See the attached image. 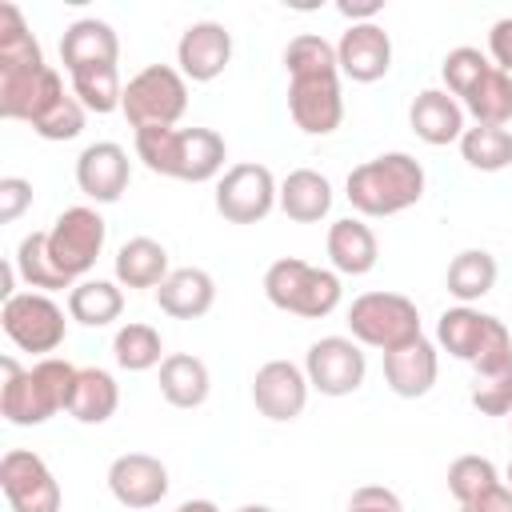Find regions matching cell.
I'll return each mask as SVG.
<instances>
[{
    "instance_id": "8fae6325",
    "label": "cell",
    "mask_w": 512,
    "mask_h": 512,
    "mask_svg": "<svg viewBox=\"0 0 512 512\" xmlns=\"http://www.w3.org/2000/svg\"><path fill=\"white\" fill-rule=\"evenodd\" d=\"M64 80L52 64H16L0 68V116L4 120H24L28 128L56 104L64 100Z\"/></svg>"
},
{
    "instance_id": "f907efd6",
    "label": "cell",
    "mask_w": 512,
    "mask_h": 512,
    "mask_svg": "<svg viewBox=\"0 0 512 512\" xmlns=\"http://www.w3.org/2000/svg\"><path fill=\"white\" fill-rule=\"evenodd\" d=\"M456 512H472V508H464V504H460V508H456Z\"/></svg>"
},
{
    "instance_id": "5bb4252c",
    "label": "cell",
    "mask_w": 512,
    "mask_h": 512,
    "mask_svg": "<svg viewBox=\"0 0 512 512\" xmlns=\"http://www.w3.org/2000/svg\"><path fill=\"white\" fill-rule=\"evenodd\" d=\"M308 376L300 364L292 360H268L256 368L252 376V404L260 408V416L276 420V424H288L304 412L308 404Z\"/></svg>"
},
{
    "instance_id": "ab89813d",
    "label": "cell",
    "mask_w": 512,
    "mask_h": 512,
    "mask_svg": "<svg viewBox=\"0 0 512 512\" xmlns=\"http://www.w3.org/2000/svg\"><path fill=\"white\" fill-rule=\"evenodd\" d=\"M84 112H88V108L68 92L64 100H56V104L32 124V132L44 136V140H76V136L84 132Z\"/></svg>"
},
{
    "instance_id": "681fc988",
    "label": "cell",
    "mask_w": 512,
    "mask_h": 512,
    "mask_svg": "<svg viewBox=\"0 0 512 512\" xmlns=\"http://www.w3.org/2000/svg\"><path fill=\"white\" fill-rule=\"evenodd\" d=\"M504 76H508V80H512V68H504Z\"/></svg>"
},
{
    "instance_id": "4fadbf2b",
    "label": "cell",
    "mask_w": 512,
    "mask_h": 512,
    "mask_svg": "<svg viewBox=\"0 0 512 512\" xmlns=\"http://www.w3.org/2000/svg\"><path fill=\"white\" fill-rule=\"evenodd\" d=\"M368 360L352 336H320L304 356V376L320 396H352L364 384Z\"/></svg>"
},
{
    "instance_id": "cb8c5ba5",
    "label": "cell",
    "mask_w": 512,
    "mask_h": 512,
    "mask_svg": "<svg viewBox=\"0 0 512 512\" xmlns=\"http://www.w3.org/2000/svg\"><path fill=\"white\" fill-rule=\"evenodd\" d=\"M328 260L340 276H364L376 268L380 260V244L372 236V228L356 216H344L328 228Z\"/></svg>"
},
{
    "instance_id": "b9f144b4",
    "label": "cell",
    "mask_w": 512,
    "mask_h": 512,
    "mask_svg": "<svg viewBox=\"0 0 512 512\" xmlns=\"http://www.w3.org/2000/svg\"><path fill=\"white\" fill-rule=\"evenodd\" d=\"M28 204H32V184L24 176H4L0 180V220L4 224L20 220Z\"/></svg>"
},
{
    "instance_id": "4dcf8cb0",
    "label": "cell",
    "mask_w": 512,
    "mask_h": 512,
    "mask_svg": "<svg viewBox=\"0 0 512 512\" xmlns=\"http://www.w3.org/2000/svg\"><path fill=\"white\" fill-rule=\"evenodd\" d=\"M120 312H124V292L112 280H80L68 292V316L84 328H104L120 320Z\"/></svg>"
},
{
    "instance_id": "d4e9b609",
    "label": "cell",
    "mask_w": 512,
    "mask_h": 512,
    "mask_svg": "<svg viewBox=\"0 0 512 512\" xmlns=\"http://www.w3.org/2000/svg\"><path fill=\"white\" fill-rule=\"evenodd\" d=\"M280 212L296 224H316L332 212V184L316 168H296L280 180Z\"/></svg>"
},
{
    "instance_id": "277c9868",
    "label": "cell",
    "mask_w": 512,
    "mask_h": 512,
    "mask_svg": "<svg viewBox=\"0 0 512 512\" xmlns=\"http://www.w3.org/2000/svg\"><path fill=\"white\" fill-rule=\"evenodd\" d=\"M264 296L272 308L300 316V320H324L340 308V276L328 268H316L300 256H280L264 272Z\"/></svg>"
},
{
    "instance_id": "8992f818",
    "label": "cell",
    "mask_w": 512,
    "mask_h": 512,
    "mask_svg": "<svg viewBox=\"0 0 512 512\" xmlns=\"http://www.w3.org/2000/svg\"><path fill=\"white\" fill-rule=\"evenodd\" d=\"M124 120L140 128H176L188 112V80L172 64H148L124 84Z\"/></svg>"
},
{
    "instance_id": "603a6c76",
    "label": "cell",
    "mask_w": 512,
    "mask_h": 512,
    "mask_svg": "<svg viewBox=\"0 0 512 512\" xmlns=\"http://www.w3.org/2000/svg\"><path fill=\"white\" fill-rule=\"evenodd\" d=\"M156 304L172 320H200L216 304V280L204 268H172L156 288Z\"/></svg>"
},
{
    "instance_id": "9a60e30c",
    "label": "cell",
    "mask_w": 512,
    "mask_h": 512,
    "mask_svg": "<svg viewBox=\"0 0 512 512\" xmlns=\"http://www.w3.org/2000/svg\"><path fill=\"white\" fill-rule=\"evenodd\" d=\"M108 492L132 512L156 508L168 496V468L148 452H124L108 464Z\"/></svg>"
},
{
    "instance_id": "3957f363",
    "label": "cell",
    "mask_w": 512,
    "mask_h": 512,
    "mask_svg": "<svg viewBox=\"0 0 512 512\" xmlns=\"http://www.w3.org/2000/svg\"><path fill=\"white\" fill-rule=\"evenodd\" d=\"M348 204L360 216H396L424 196V168L408 152H384L348 172L344 184Z\"/></svg>"
},
{
    "instance_id": "52a82bcc",
    "label": "cell",
    "mask_w": 512,
    "mask_h": 512,
    "mask_svg": "<svg viewBox=\"0 0 512 512\" xmlns=\"http://www.w3.org/2000/svg\"><path fill=\"white\" fill-rule=\"evenodd\" d=\"M348 332L356 344L396 352L412 340H420V312L408 296L400 292H364L348 308Z\"/></svg>"
},
{
    "instance_id": "e575fe53",
    "label": "cell",
    "mask_w": 512,
    "mask_h": 512,
    "mask_svg": "<svg viewBox=\"0 0 512 512\" xmlns=\"http://www.w3.org/2000/svg\"><path fill=\"white\" fill-rule=\"evenodd\" d=\"M460 156H464L468 168H476V172H500V168L512 164V132H508V128H492V124L464 128V136H460Z\"/></svg>"
},
{
    "instance_id": "2e32d148",
    "label": "cell",
    "mask_w": 512,
    "mask_h": 512,
    "mask_svg": "<svg viewBox=\"0 0 512 512\" xmlns=\"http://www.w3.org/2000/svg\"><path fill=\"white\" fill-rule=\"evenodd\" d=\"M228 60H232V32L220 20H196L180 32L176 64H180L184 80L208 84L228 68Z\"/></svg>"
},
{
    "instance_id": "ac0fdd59",
    "label": "cell",
    "mask_w": 512,
    "mask_h": 512,
    "mask_svg": "<svg viewBox=\"0 0 512 512\" xmlns=\"http://www.w3.org/2000/svg\"><path fill=\"white\" fill-rule=\"evenodd\" d=\"M132 180V160L116 140H96L76 156V184L96 204H116Z\"/></svg>"
},
{
    "instance_id": "ba28073f",
    "label": "cell",
    "mask_w": 512,
    "mask_h": 512,
    "mask_svg": "<svg viewBox=\"0 0 512 512\" xmlns=\"http://www.w3.org/2000/svg\"><path fill=\"white\" fill-rule=\"evenodd\" d=\"M0 328L20 352H32L44 360L64 344L68 320L48 292H12L0 304Z\"/></svg>"
},
{
    "instance_id": "74e56055",
    "label": "cell",
    "mask_w": 512,
    "mask_h": 512,
    "mask_svg": "<svg viewBox=\"0 0 512 512\" xmlns=\"http://www.w3.org/2000/svg\"><path fill=\"white\" fill-rule=\"evenodd\" d=\"M492 68V60L480 52V48H472V44H460V48H452L448 56H444V64H440V76H444V92H452L456 100H464L476 84H480V76Z\"/></svg>"
},
{
    "instance_id": "8d00e7d4",
    "label": "cell",
    "mask_w": 512,
    "mask_h": 512,
    "mask_svg": "<svg viewBox=\"0 0 512 512\" xmlns=\"http://www.w3.org/2000/svg\"><path fill=\"white\" fill-rule=\"evenodd\" d=\"M496 484H500V472L488 456H456L448 464V492L456 496V504H472Z\"/></svg>"
},
{
    "instance_id": "7402d4cb",
    "label": "cell",
    "mask_w": 512,
    "mask_h": 512,
    "mask_svg": "<svg viewBox=\"0 0 512 512\" xmlns=\"http://www.w3.org/2000/svg\"><path fill=\"white\" fill-rule=\"evenodd\" d=\"M408 124L424 144L444 148L464 136V104L444 88H424L408 108Z\"/></svg>"
},
{
    "instance_id": "ee69618b",
    "label": "cell",
    "mask_w": 512,
    "mask_h": 512,
    "mask_svg": "<svg viewBox=\"0 0 512 512\" xmlns=\"http://www.w3.org/2000/svg\"><path fill=\"white\" fill-rule=\"evenodd\" d=\"M464 508H472V512H512V488L508 484H496V488H488L480 500H472Z\"/></svg>"
},
{
    "instance_id": "f35d334b",
    "label": "cell",
    "mask_w": 512,
    "mask_h": 512,
    "mask_svg": "<svg viewBox=\"0 0 512 512\" xmlns=\"http://www.w3.org/2000/svg\"><path fill=\"white\" fill-rule=\"evenodd\" d=\"M472 408L480 416H508L512 412V360L504 368H496V372H476Z\"/></svg>"
},
{
    "instance_id": "d6a6232c",
    "label": "cell",
    "mask_w": 512,
    "mask_h": 512,
    "mask_svg": "<svg viewBox=\"0 0 512 512\" xmlns=\"http://www.w3.org/2000/svg\"><path fill=\"white\" fill-rule=\"evenodd\" d=\"M284 72L288 80H316V76H340V64H336V48L316 36V32H300L288 40L284 48Z\"/></svg>"
},
{
    "instance_id": "f546056e",
    "label": "cell",
    "mask_w": 512,
    "mask_h": 512,
    "mask_svg": "<svg viewBox=\"0 0 512 512\" xmlns=\"http://www.w3.org/2000/svg\"><path fill=\"white\" fill-rule=\"evenodd\" d=\"M12 264H16V276H20L32 292H60V288L72 292V288H76V280L56 268V260H52V252H48V232H28V236L20 240Z\"/></svg>"
},
{
    "instance_id": "6da1fadb",
    "label": "cell",
    "mask_w": 512,
    "mask_h": 512,
    "mask_svg": "<svg viewBox=\"0 0 512 512\" xmlns=\"http://www.w3.org/2000/svg\"><path fill=\"white\" fill-rule=\"evenodd\" d=\"M0 416L16 428H32L52 420L56 412H68L72 404V388L80 368L60 360V356H44L32 368H20L12 356L0 360Z\"/></svg>"
},
{
    "instance_id": "d590c367",
    "label": "cell",
    "mask_w": 512,
    "mask_h": 512,
    "mask_svg": "<svg viewBox=\"0 0 512 512\" xmlns=\"http://www.w3.org/2000/svg\"><path fill=\"white\" fill-rule=\"evenodd\" d=\"M72 96H76L88 112H96V116L116 112L120 100H124V84H120L116 64H100V68H80V72H72Z\"/></svg>"
},
{
    "instance_id": "f1b7e54d",
    "label": "cell",
    "mask_w": 512,
    "mask_h": 512,
    "mask_svg": "<svg viewBox=\"0 0 512 512\" xmlns=\"http://www.w3.org/2000/svg\"><path fill=\"white\" fill-rule=\"evenodd\" d=\"M496 272H500V268H496V256H492V252H484V248H464V252L452 256L444 284H448V292H452L460 304H476V300H484V296L496 288Z\"/></svg>"
},
{
    "instance_id": "30bf717a",
    "label": "cell",
    "mask_w": 512,
    "mask_h": 512,
    "mask_svg": "<svg viewBox=\"0 0 512 512\" xmlns=\"http://www.w3.org/2000/svg\"><path fill=\"white\" fill-rule=\"evenodd\" d=\"M280 200V184L276 176L256 164V160H244V164H232L220 180H216V212L228 220V224H260Z\"/></svg>"
},
{
    "instance_id": "7a4b0ae2",
    "label": "cell",
    "mask_w": 512,
    "mask_h": 512,
    "mask_svg": "<svg viewBox=\"0 0 512 512\" xmlns=\"http://www.w3.org/2000/svg\"><path fill=\"white\" fill-rule=\"evenodd\" d=\"M136 156L148 172L204 184L224 172L228 144L212 128H140L136 132Z\"/></svg>"
},
{
    "instance_id": "7bdbcfd3",
    "label": "cell",
    "mask_w": 512,
    "mask_h": 512,
    "mask_svg": "<svg viewBox=\"0 0 512 512\" xmlns=\"http://www.w3.org/2000/svg\"><path fill=\"white\" fill-rule=\"evenodd\" d=\"M488 52H492L496 68H512V16H500L488 28Z\"/></svg>"
},
{
    "instance_id": "9c48e42d",
    "label": "cell",
    "mask_w": 512,
    "mask_h": 512,
    "mask_svg": "<svg viewBox=\"0 0 512 512\" xmlns=\"http://www.w3.org/2000/svg\"><path fill=\"white\" fill-rule=\"evenodd\" d=\"M104 240H108L104 216H100L96 208H84V204L64 208V212L56 216V224L48 228V252H52V260H56V268H60L64 276H72L76 284H80V276H88L92 264L100 260Z\"/></svg>"
},
{
    "instance_id": "5b68a950",
    "label": "cell",
    "mask_w": 512,
    "mask_h": 512,
    "mask_svg": "<svg viewBox=\"0 0 512 512\" xmlns=\"http://www.w3.org/2000/svg\"><path fill=\"white\" fill-rule=\"evenodd\" d=\"M436 344L472 364L476 372H496L512 360V336L504 328V320L472 308V304H456L436 320Z\"/></svg>"
},
{
    "instance_id": "1f68e13d",
    "label": "cell",
    "mask_w": 512,
    "mask_h": 512,
    "mask_svg": "<svg viewBox=\"0 0 512 512\" xmlns=\"http://www.w3.org/2000/svg\"><path fill=\"white\" fill-rule=\"evenodd\" d=\"M464 112L476 120V124H492V128H504L512 124V80L504 76V68H488L480 76V84L460 100Z\"/></svg>"
},
{
    "instance_id": "7dc6e473",
    "label": "cell",
    "mask_w": 512,
    "mask_h": 512,
    "mask_svg": "<svg viewBox=\"0 0 512 512\" xmlns=\"http://www.w3.org/2000/svg\"><path fill=\"white\" fill-rule=\"evenodd\" d=\"M236 512H272L268 504H244V508H236Z\"/></svg>"
},
{
    "instance_id": "f6af8a7d",
    "label": "cell",
    "mask_w": 512,
    "mask_h": 512,
    "mask_svg": "<svg viewBox=\"0 0 512 512\" xmlns=\"http://www.w3.org/2000/svg\"><path fill=\"white\" fill-rule=\"evenodd\" d=\"M336 12H340L344 20H352V24H372V20L384 12V4H380V0H368V4H352V0H340V4H336Z\"/></svg>"
},
{
    "instance_id": "83f0119b",
    "label": "cell",
    "mask_w": 512,
    "mask_h": 512,
    "mask_svg": "<svg viewBox=\"0 0 512 512\" xmlns=\"http://www.w3.org/2000/svg\"><path fill=\"white\" fill-rule=\"evenodd\" d=\"M116 408H120V384H116V376L104 372V368H80L68 412L80 424H104L108 416H116Z\"/></svg>"
},
{
    "instance_id": "484cf974",
    "label": "cell",
    "mask_w": 512,
    "mask_h": 512,
    "mask_svg": "<svg viewBox=\"0 0 512 512\" xmlns=\"http://www.w3.org/2000/svg\"><path fill=\"white\" fill-rule=\"evenodd\" d=\"M168 272V252L152 236H132L116 248V284L124 288H160Z\"/></svg>"
},
{
    "instance_id": "7c38bea8",
    "label": "cell",
    "mask_w": 512,
    "mask_h": 512,
    "mask_svg": "<svg viewBox=\"0 0 512 512\" xmlns=\"http://www.w3.org/2000/svg\"><path fill=\"white\" fill-rule=\"evenodd\" d=\"M0 492L12 512H60V480L52 468L28 452V448H8L0 460Z\"/></svg>"
},
{
    "instance_id": "c3c4849f",
    "label": "cell",
    "mask_w": 512,
    "mask_h": 512,
    "mask_svg": "<svg viewBox=\"0 0 512 512\" xmlns=\"http://www.w3.org/2000/svg\"><path fill=\"white\" fill-rule=\"evenodd\" d=\"M508 488H512V464H508Z\"/></svg>"
},
{
    "instance_id": "816d5d0a",
    "label": "cell",
    "mask_w": 512,
    "mask_h": 512,
    "mask_svg": "<svg viewBox=\"0 0 512 512\" xmlns=\"http://www.w3.org/2000/svg\"><path fill=\"white\" fill-rule=\"evenodd\" d=\"M508 424H512V412H508Z\"/></svg>"
},
{
    "instance_id": "d6986e66",
    "label": "cell",
    "mask_w": 512,
    "mask_h": 512,
    "mask_svg": "<svg viewBox=\"0 0 512 512\" xmlns=\"http://www.w3.org/2000/svg\"><path fill=\"white\" fill-rule=\"evenodd\" d=\"M336 64H340V76H348L356 84H376L392 68L388 32L376 20L372 24H348V32L336 44Z\"/></svg>"
},
{
    "instance_id": "836d02e7",
    "label": "cell",
    "mask_w": 512,
    "mask_h": 512,
    "mask_svg": "<svg viewBox=\"0 0 512 512\" xmlns=\"http://www.w3.org/2000/svg\"><path fill=\"white\" fill-rule=\"evenodd\" d=\"M112 356H116V364H120L124 372H148V368L164 364V340H160V332H156L152 324L132 320V324L116 328V336H112Z\"/></svg>"
},
{
    "instance_id": "4316f807",
    "label": "cell",
    "mask_w": 512,
    "mask_h": 512,
    "mask_svg": "<svg viewBox=\"0 0 512 512\" xmlns=\"http://www.w3.org/2000/svg\"><path fill=\"white\" fill-rule=\"evenodd\" d=\"M208 388H212V376H208V364L200 356H192V352L164 356V364H160V396L172 408H200L208 400Z\"/></svg>"
},
{
    "instance_id": "44dd1931",
    "label": "cell",
    "mask_w": 512,
    "mask_h": 512,
    "mask_svg": "<svg viewBox=\"0 0 512 512\" xmlns=\"http://www.w3.org/2000/svg\"><path fill=\"white\" fill-rule=\"evenodd\" d=\"M60 60L72 72L80 68H100V64H116L120 60V40L112 32L108 20H96V16H84V20H72L60 36Z\"/></svg>"
},
{
    "instance_id": "e0dca14e",
    "label": "cell",
    "mask_w": 512,
    "mask_h": 512,
    "mask_svg": "<svg viewBox=\"0 0 512 512\" xmlns=\"http://www.w3.org/2000/svg\"><path fill=\"white\" fill-rule=\"evenodd\" d=\"M288 116L308 136H328L344 120V96L340 76H316V80H288Z\"/></svg>"
},
{
    "instance_id": "ffe728a7",
    "label": "cell",
    "mask_w": 512,
    "mask_h": 512,
    "mask_svg": "<svg viewBox=\"0 0 512 512\" xmlns=\"http://www.w3.org/2000/svg\"><path fill=\"white\" fill-rule=\"evenodd\" d=\"M436 372H440V356H436V344L428 336H420L396 352H384V380L404 400L428 396L436 384Z\"/></svg>"
},
{
    "instance_id": "bcb514c9",
    "label": "cell",
    "mask_w": 512,
    "mask_h": 512,
    "mask_svg": "<svg viewBox=\"0 0 512 512\" xmlns=\"http://www.w3.org/2000/svg\"><path fill=\"white\" fill-rule=\"evenodd\" d=\"M172 512H220L212 500H184V504H176Z\"/></svg>"
},
{
    "instance_id": "60d3db41",
    "label": "cell",
    "mask_w": 512,
    "mask_h": 512,
    "mask_svg": "<svg viewBox=\"0 0 512 512\" xmlns=\"http://www.w3.org/2000/svg\"><path fill=\"white\" fill-rule=\"evenodd\" d=\"M348 512H404V500L384 484H360L348 496Z\"/></svg>"
}]
</instances>
